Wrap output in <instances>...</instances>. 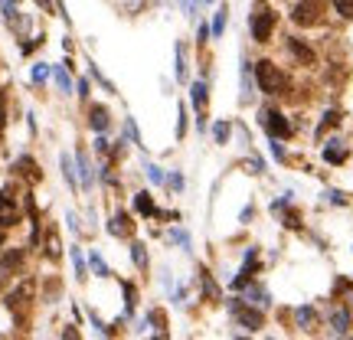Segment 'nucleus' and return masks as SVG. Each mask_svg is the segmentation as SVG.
Segmentation results:
<instances>
[{"instance_id":"f257e3e1","label":"nucleus","mask_w":353,"mask_h":340,"mask_svg":"<svg viewBox=\"0 0 353 340\" xmlns=\"http://www.w3.org/2000/svg\"><path fill=\"white\" fill-rule=\"evenodd\" d=\"M252 69H255V85H259L265 95H281L285 92V72H281L271 59L255 62Z\"/></svg>"},{"instance_id":"f03ea898","label":"nucleus","mask_w":353,"mask_h":340,"mask_svg":"<svg viewBox=\"0 0 353 340\" xmlns=\"http://www.w3.org/2000/svg\"><path fill=\"white\" fill-rule=\"evenodd\" d=\"M275 10H255L252 13V36H255V43H268L271 40V33H275Z\"/></svg>"},{"instance_id":"7ed1b4c3","label":"nucleus","mask_w":353,"mask_h":340,"mask_svg":"<svg viewBox=\"0 0 353 340\" xmlns=\"http://www.w3.org/2000/svg\"><path fill=\"white\" fill-rule=\"evenodd\" d=\"M259 121H262V128L268 131L271 138H278V141H281V138H288V134H291V121H288V118H285L281 111H275V108H265Z\"/></svg>"},{"instance_id":"20e7f679","label":"nucleus","mask_w":353,"mask_h":340,"mask_svg":"<svg viewBox=\"0 0 353 340\" xmlns=\"http://www.w3.org/2000/svg\"><path fill=\"white\" fill-rule=\"evenodd\" d=\"M317 13H321V7L314 0H304L295 7V23H317Z\"/></svg>"},{"instance_id":"39448f33","label":"nucleus","mask_w":353,"mask_h":340,"mask_svg":"<svg viewBox=\"0 0 353 340\" xmlns=\"http://www.w3.org/2000/svg\"><path fill=\"white\" fill-rule=\"evenodd\" d=\"M255 98V69L252 62H242V102L249 105Z\"/></svg>"},{"instance_id":"423d86ee","label":"nucleus","mask_w":353,"mask_h":340,"mask_svg":"<svg viewBox=\"0 0 353 340\" xmlns=\"http://www.w3.org/2000/svg\"><path fill=\"white\" fill-rule=\"evenodd\" d=\"M324 160H327V164H343V160H347V147H343L340 141H327V147H324Z\"/></svg>"},{"instance_id":"0eeeda50","label":"nucleus","mask_w":353,"mask_h":340,"mask_svg":"<svg viewBox=\"0 0 353 340\" xmlns=\"http://www.w3.org/2000/svg\"><path fill=\"white\" fill-rule=\"evenodd\" d=\"M190 95H193V105H197V111L203 115V108H206V82H193Z\"/></svg>"},{"instance_id":"6e6552de","label":"nucleus","mask_w":353,"mask_h":340,"mask_svg":"<svg viewBox=\"0 0 353 340\" xmlns=\"http://www.w3.org/2000/svg\"><path fill=\"white\" fill-rule=\"evenodd\" d=\"M144 174H147V180H151V183H164V170L157 167V164H151L147 157H144Z\"/></svg>"},{"instance_id":"1a4fd4ad","label":"nucleus","mask_w":353,"mask_h":340,"mask_svg":"<svg viewBox=\"0 0 353 340\" xmlns=\"http://www.w3.org/2000/svg\"><path fill=\"white\" fill-rule=\"evenodd\" d=\"M52 75H56V82H59V88H63V92H72V82H69L66 66H56V69H52Z\"/></svg>"},{"instance_id":"9d476101","label":"nucleus","mask_w":353,"mask_h":340,"mask_svg":"<svg viewBox=\"0 0 353 340\" xmlns=\"http://www.w3.org/2000/svg\"><path fill=\"white\" fill-rule=\"evenodd\" d=\"M92 128H95V131H105V128H108V111H105V108H95V111H92Z\"/></svg>"},{"instance_id":"9b49d317","label":"nucleus","mask_w":353,"mask_h":340,"mask_svg":"<svg viewBox=\"0 0 353 340\" xmlns=\"http://www.w3.org/2000/svg\"><path fill=\"white\" fill-rule=\"evenodd\" d=\"M63 174H66V183L69 186L79 183V177H75V170H72V157H69V154H63Z\"/></svg>"},{"instance_id":"f8f14e48","label":"nucleus","mask_w":353,"mask_h":340,"mask_svg":"<svg viewBox=\"0 0 353 340\" xmlns=\"http://www.w3.org/2000/svg\"><path fill=\"white\" fill-rule=\"evenodd\" d=\"M79 174H82V183L92 186V164L85 160V154H79Z\"/></svg>"},{"instance_id":"ddd939ff","label":"nucleus","mask_w":353,"mask_h":340,"mask_svg":"<svg viewBox=\"0 0 353 340\" xmlns=\"http://www.w3.org/2000/svg\"><path fill=\"white\" fill-rule=\"evenodd\" d=\"M49 75H52V69L46 66V62H36V66H33V82H46Z\"/></svg>"},{"instance_id":"4468645a","label":"nucleus","mask_w":353,"mask_h":340,"mask_svg":"<svg viewBox=\"0 0 353 340\" xmlns=\"http://www.w3.org/2000/svg\"><path fill=\"white\" fill-rule=\"evenodd\" d=\"M226 16H229V10L223 7V10L216 13V20H213V36H223V30H226Z\"/></svg>"},{"instance_id":"2eb2a0df","label":"nucleus","mask_w":353,"mask_h":340,"mask_svg":"<svg viewBox=\"0 0 353 340\" xmlns=\"http://www.w3.org/2000/svg\"><path fill=\"white\" fill-rule=\"evenodd\" d=\"M229 131H232V128H229V121H219V124H216V128H213L216 144H226V141H229Z\"/></svg>"},{"instance_id":"dca6fc26","label":"nucleus","mask_w":353,"mask_h":340,"mask_svg":"<svg viewBox=\"0 0 353 340\" xmlns=\"http://www.w3.org/2000/svg\"><path fill=\"white\" fill-rule=\"evenodd\" d=\"M334 7H337V13H340V16L353 20V0H334Z\"/></svg>"},{"instance_id":"f3484780","label":"nucleus","mask_w":353,"mask_h":340,"mask_svg":"<svg viewBox=\"0 0 353 340\" xmlns=\"http://www.w3.org/2000/svg\"><path fill=\"white\" fill-rule=\"evenodd\" d=\"M125 134L131 138V144H141V134H138V124H134V118H125Z\"/></svg>"},{"instance_id":"a211bd4d","label":"nucleus","mask_w":353,"mask_h":340,"mask_svg":"<svg viewBox=\"0 0 353 340\" xmlns=\"http://www.w3.org/2000/svg\"><path fill=\"white\" fill-rule=\"evenodd\" d=\"M173 72H176V79H187V66H183V46H176V66H173Z\"/></svg>"},{"instance_id":"6ab92c4d","label":"nucleus","mask_w":353,"mask_h":340,"mask_svg":"<svg viewBox=\"0 0 353 340\" xmlns=\"http://www.w3.org/2000/svg\"><path fill=\"white\" fill-rule=\"evenodd\" d=\"M350 327V314L347 311H337V314H334V330H347Z\"/></svg>"},{"instance_id":"aec40b11","label":"nucleus","mask_w":353,"mask_h":340,"mask_svg":"<svg viewBox=\"0 0 353 340\" xmlns=\"http://www.w3.org/2000/svg\"><path fill=\"white\" fill-rule=\"evenodd\" d=\"M173 239H176V242H180L183 249H190V236H187L183 229H173Z\"/></svg>"},{"instance_id":"412c9836","label":"nucleus","mask_w":353,"mask_h":340,"mask_svg":"<svg viewBox=\"0 0 353 340\" xmlns=\"http://www.w3.org/2000/svg\"><path fill=\"white\" fill-rule=\"evenodd\" d=\"M92 265H95V272H99V275H108V268H105V262H102L99 255H92Z\"/></svg>"},{"instance_id":"4be33fe9","label":"nucleus","mask_w":353,"mask_h":340,"mask_svg":"<svg viewBox=\"0 0 353 340\" xmlns=\"http://www.w3.org/2000/svg\"><path fill=\"white\" fill-rule=\"evenodd\" d=\"M167 180H170V186H176V190H180V186H183V177H180V174H170V177H167Z\"/></svg>"},{"instance_id":"5701e85b","label":"nucleus","mask_w":353,"mask_h":340,"mask_svg":"<svg viewBox=\"0 0 353 340\" xmlns=\"http://www.w3.org/2000/svg\"><path fill=\"white\" fill-rule=\"evenodd\" d=\"M180 4H183V10L190 13V10H193V4H197V0H180Z\"/></svg>"},{"instance_id":"b1692460","label":"nucleus","mask_w":353,"mask_h":340,"mask_svg":"<svg viewBox=\"0 0 353 340\" xmlns=\"http://www.w3.org/2000/svg\"><path fill=\"white\" fill-rule=\"evenodd\" d=\"M206 4H213V0H206Z\"/></svg>"}]
</instances>
